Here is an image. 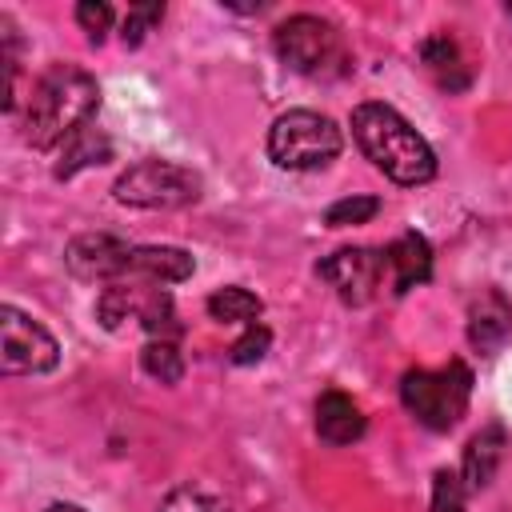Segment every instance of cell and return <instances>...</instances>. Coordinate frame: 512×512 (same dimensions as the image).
Returning <instances> with one entry per match:
<instances>
[{
	"label": "cell",
	"mask_w": 512,
	"mask_h": 512,
	"mask_svg": "<svg viewBox=\"0 0 512 512\" xmlns=\"http://www.w3.org/2000/svg\"><path fill=\"white\" fill-rule=\"evenodd\" d=\"M140 368H144L152 380H160V384H180V376H184V356H180L176 340H148V344L140 348Z\"/></svg>",
	"instance_id": "18"
},
{
	"label": "cell",
	"mask_w": 512,
	"mask_h": 512,
	"mask_svg": "<svg viewBox=\"0 0 512 512\" xmlns=\"http://www.w3.org/2000/svg\"><path fill=\"white\" fill-rule=\"evenodd\" d=\"M196 272V260L184 248L172 244H148L132 248L128 256V280H148V284H180Z\"/></svg>",
	"instance_id": "12"
},
{
	"label": "cell",
	"mask_w": 512,
	"mask_h": 512,
	"mask_svg": "<svg viewBox=\"0 0 512 512\" xmlns=\"http://www.w3.org/2000/svg\"><path fill=\"white\" fill-rule=\"evenodd\" d=\"M352 136L360 152L396 184H428L436 176V152L428 140L392 108L380 100H364L352 108Z\"/></svg>",
	"instance_id": "2"
},
{
	"label": "cell",
	"mask_w": 512,
	"mask_h": 512,
	"mask_svg": "<svg viewBox=\"0 0 512 512\" xmlns=\"http://www.w3.org/2000/svg\"><path fill=\"white\" fill-rule=\"evenodd\" d=\"M96 108H100L96 76L76 68V64H52L32 84V96H28L24 116H20V136H24V144H32L40 152L60 148L80 128H88Z\"/></svg>",
	"instance_id": "1"
},
{
	"label": "cell",
	"mask_w": 512,
	"mask_h": 512,
	"mask_svg": "<svg viewBox=\"0 0 512 512\" xmlns=\"http://www.w3.org/2000/svg\"><path fill=\"white\" fill-rule=\"evenodd\" d=\"M508 332H512V304H508V296L500 288L480 292L472 300V308H468V340H472V348L492 352V348L504 344Z\"/></svg>",
	"instance_id": "13"
},
{
	"label": "cell",
	"mask_w": 512,
	"mask_h": 512,
	"mask_svg": "<svg viewBox=\"0 0 512 512\" xmlns=\"http://www.w3.org/2000/svg\"><path fill=\"white\" fill-rule=\"evenodd\" d=\"M464 496H468V488H464L460 472L440 468L432 476V512H464Z\"/></svg>",
	"instance_id": "22"
},
{
	"label": "cell",
	"mask_w": 512,
	"mask_h": 512,
	"mask_svg": "<svg viewBox=\"0 0 512 512\" xmlns=\"http://www.w3.org/2000/svg\"><path fill=\"white\" fill-rule=\"evenodd\" d=\"M472 372L464 360H448L444 368H412L400 380V400L416 416V424L432 432H448L468 412Z\"/></svg>",
	"instance_id": "4"
},
{
	"label": "cell",
	"mask_w": 512,
	"mask_h": 512,
	"mask_svg": "<svg viewBox=\"0 0 512 512\" xmlns=\"http://www.w3.org/2000/svg\"><path fill=\"white\" fill-rule=\"evenodd\" d=\"M340 144L344 140H340L336 120L312 108H292L276 116L268 128V156L276 168H288V172H312V168L332 164L340 156Z\"/></svg>",
	"instance_id": "5"
},
{
	"label": "cell",
	"mask_w": 512,
	"mask_h": 512,
	"mask_svg": "<svg viewBox=\"0 0 512 512\" xmlns=\"http://www.w3.org/2000/svg\"><path fill=\"white\" fill-rule=\"evenodd\" d=\"M376 212H380V200L376 196H344V200H336L324 212V224L328 228H352V224H368Z\"/></svg>",
	"instance_id": "19"
},
{
	"label": "cell",
	"mask_w": 512,
	"mask_h": 512,
	"mask_svg": "<svg viewBox=\"0 0 512 512\" xmlns=\"http://www.w3.org/2000/svg\"><path fill=\"white\" fill-rule=\"evenodd\" d=\"M264 312L260 296L240 288V284H228V288H216L208 296V316L220 320V324H256V316Z\"/></svg>",
	"instance_id": "17"
},
{
	"label": "cell",
	"mask_w": 512,
	"mask_h": 512,
	"mask_svg": "<svg viewBox=\"0 0 512 512\" xmlns=\"http://www.w3.org/2000/svg\"><path fill=\"white\" fill-rule=\"evenodd\" d=\"M56 360H60L56 336L32 316H24L20 308L4 304L0 308V368L8 376H36V372H52Z\"/></svg>",
	"instance_id": "7"
},
{
	"label": "cell",
	"mask_w": 512,
	"mask_h": 512,
	"mask_svg": "<svg viewBox=\"0 0 512 512\" xmlns=\"http://www.w3.org/2000/svg\"><path fill=\"white\" fill-rule=\"evenodd\" d=\"M508 16H512V4H508Z\"/></svg>",
	"instance_id": "26"
},
{
	"label": "cell",
	"mask_w": 512,
	"mask_h": 512,
	"mask_svg": "<svg viewBox=\"0 0 512 512\" xmlns=\"http://www.w3.org/2000/svg\"><path fill=\"white\" fill-rule=\"evenodd\" d=\"M160 20H164V4H156V0H148V4H132L128 16H124V24H120V40H124L128 48L144 44V36H148Z\"/></svg>",
	"instance_id": "20"
},
{
	"label": "cell",
	"mask_w": 512,
	"mask_h": 512,
	"mask_svg": "<svg viewBox=\"0 0 512 512\" xmlns=\"http://www.w3.org/2000/svg\"><path fill=\"white\" fill-rule=\"evenodd\" d=\"M272 48L284 68H292L308 80H336L352 64L344 36L324 16H312V12H296V16L280 20L272 32Z\"/></svg>",
	"instance_id": "3"
},
{
	"label": "cell",
	"mask_w": 512,
	"mask_h": 512,
	"mask_svg": "<svg viewBox=\"0 0 512 512\" xmlns=\"http://www.w3.org/2000/svg\"><path fill=\"white\" fill-rule=\"evenodd\" d=\"M316 432L328 444H352L364 436V412L344 392H324L316 400Z\"/></svg>",
	"instance_id": "14"
},
{
	"label": "cell",
	"mask_w": 512,
	"mask_h": 512,
	"mask_svg": "<svg viewBox=\"0 0 512 512\" xmlns=\"http://www.w3.org/2000/svg\"><path fill=\"white\" fill-rule=\"evenodd\" d=\"M132 244L108 232H84L64 248V264L76 280H124L128 276Z\"/></svg>",
	"instance_id": "9"
},
{
	"label": "cell",
	"mask_w": 512,
	"mask_h": 512,
	"mask_svg": "<svg viewBox=\"0 0 512 512\" xmlns=\"http://www.w3.org/2000/svg\"><path fill=\"white\" fill-rule=\"evenodd\" d=\"M112 196L128 208L168 212L200 200V176L172 160H140L112 184Z\"/></svg>",
	"instance_id": "6"
},
{
	"label": "cell",
	"mask_w": 512,
	"mask_h": 512,
	"mask_svg": "<svg viewBox=\"0 0 512 512\" xmlns=\"http://www.w3.org/2000/svg\"><path fill=\"white\" fill-rule=\"evenodd\" d=\"M384 268H388V288L396 296L412 292L432 276V248L420 232H404L384 248Z\"/></svg>",
	"instance_id": "10"
},
{
	"label": "cell",
	"mask_w": 512,
	"mask_h": 512,
	"mask_svg": "<svg viewBox=\"0 0 512 512\" xmlns=\"http://www.w3.org/2000/svg\"><path fill=\"white\" fill-rule=\"evenodd\" d=\"M160 512H232L228 504H220L216 496L208 492H196V488H172L160 504Z\"/></svg>",
	"instance_id": "23"
},
{
	"label": "cell",
	"mask_w": 512,
	"mask_h": 512,
	"mask_svg": "<svg viewBox=\"0 0 512 512\" xmlns=\"http://www.w3.org/2000/svg\"><path fill=\"white\" fill-rule=\"evenodd\" d=\"M416 56H420L424 72H428L444 92H464V88L472 84V68H468V60H464L460 44H456L448 32H436V36L420 40Z\"/></svg>",
	"instance_id": "11"
},
{
	"label": "cell",
	"mask_w": 512,
	"mask_h": 512,
	"mask_svg": "<svg viewBox=\"0 0 512 512\" xmlns=\"http://www.w3.org/2000/svg\"><path fill=\"white\" fill-rule=\"evenodd\" d=\"M268 348H272V332H268L264 324H248V328H244V336L228 348V360H232L236 368H244V364L264 360V356H268Z\"/></svg>",
	"instance_id": "21"
},
{
	"label": "cell",
	"mask_w": 512,
	"mask_h": 512,
	"mask_svg": "<svg viewBox=\"0 0 512 512\" xmlns=\"http://www.w3.org/2000/svg\"><path fill=\"white\" fill-rule=\"evenodd\" d=\"M76 24L88 32L92 44H100L104 32L112 28V8H108L104 0H80V4H76Z\"/></svg>",
	"instance_id": "24"
},
{
	"label": "cell",
	"mask_w": 512,
	"mask_h": 512,
	"mask_svg": "<svg viewBox=\"0 0 512 512\" xmlns=\"http://www.w3.org/2000/svg\"><path fill=\"white\" fill-rule=\"evenodd\" d=\"M112 160V140L100 132V128H80L68 144H60V160H56V168H52V176L56 180H68V176H76L80 168H92V164H108Z\"/></svg>",
	"instance_id": "16"
},
{
	"label": "cell",
	"mask_w": 512,
	"mask_h": 512,
	"mask_svg": "<svg viewBox=\"0 0 512 512\" xmlns=\"http://www.w3.org/2000/svg\"><path fill=\"white\" fill-rule=\"evenodd\" d=\"M500 456H504V428H496V424L480 428V432L468 440V448H464V464H460L464 488H468V492L488 488L492 476H496V468H500Z\"/></svg>",
	"instance_id": "15"
},
{
	"label": "cell",
	"mask_w": 512,
	"mask_h": 512,
	"mask_svg": "<svg viewBox=\"0 0 512 512\" xmlns=\"http://www.w3.org/2000/svg\"><path fill=\"white\" fill-rule=\"evenodd\" d=\"M316 272L336 288V296L352 308H364L376 300L388 268H384V252L376 248H340L332 256H324L316 264Z\"/></svg>",
	"instance_id": "8"
},
{
	"label": "cell",
	"mask_w": 512,
	"mask_h": 512,
	"mask_svg": "<svg viewBox=\"0 0 512 512\" xmlns=\"http://www.w3.org/2000/svg\"><path fill=\"white\" fill-rule=\"evenodd\" d=\"M44 512H84V508L80 504H48Z\"/></svg>",
	"instance_id": "25"
}]
</instances>
